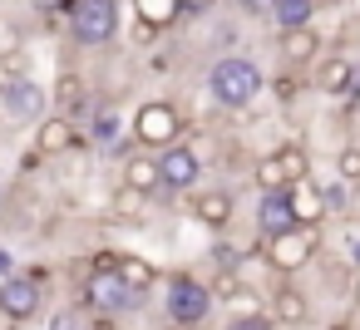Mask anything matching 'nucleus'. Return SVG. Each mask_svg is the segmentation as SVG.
Here are the masks:
<instances>
[{
  "mask_svg": "<svg viewBox=\"0 0 360 330\" xmlns=\"http://www.w3.org/2000/svg\"><path fill=\"white\" fill-rule=\"evenodd\" d=\"M262 89H266V74H262L257 60H247V55H222V60H212V70H207V94H212V104H222V109H247Z\"/></svg>",
  "mask_w": 360,
  "mask_h": 330,
  "instance_id": "f257e3e1",
  "label": "nucleus"
},
{
  "mask_svg": "<svg viewBox=\"0 0 360 330\" xmlns=\"http://www.w3.org/2000/svg\"><path fill=\"white\" fill-rule=\"evenodd\" d=\"M79 296H84V315H129L143 296L139 291H129V281L114 271V261L109 266H89V276L79 281Z\"/></svg>",
  "mask_w": 360,
  "mask_h": 330,
  "instance_id": "f03ea898",
  "label": "nucleus"
},
{
  "mask_svg": "<svg viewBox=\"0 0 360 330\" xmlns=\"http://www.w3.org/2000/svg\"><path fill=\"white\" fill-rule=\"evenodd\" d=\"M70 15V40L79 50H104L119 35V0H75Z\"/></svg>",
  "mask_w": 360,
  "mask_h": 330,
  "instance_id": "7ed1b4c3",
  "label": "nucleus"
},
{
  "mask_svg": "<svg viewBox=\"0 0 360 330\" xmlns=\"http://www.w3.org/2000/svg\"><path fill=\"white\" fill-rule=\"evenodd\" d=\"M183 128H188V119H183V109L173 99H148V104L134 109V143L139 148L158 153L168 143H183Z\"/></svg>",
  "mask_w": 360,
  "mask_h": 330,
  "instance_id": "20e7f679",
  "label": "nucleus"
},
{
  "mask_svg": "<svg viewBox=\"0 0 360 330\" xmlns=\"http://www.w3.org/2000/svg\"><path fill=\"white\" fill-rule=\"evenodd\" d=\"M163 310H168V325H183V330H198V325H207V315H212V291L198 281V276H188V271H178L173 281H168V296H163Z\"/></svg>",
  "mask_w": 360,
  "mask_h": 330,
  "instance_id": "39448f33",
  "label": "nucleus"
},
{
  "mask_svg": "<svg viewBox=\"0 0 360 330\" xmlns=\"http://www.w3.org/2000/svg\"><path fill=\"white\" fill-rule=\"evenodd\" d=\"M316 251H321L316 227H291V232L262 242V256H266V266H271L276 276H296L306 261H316Z\"/></svg>",
  "mask_w": 360,
  "mask_h": 330,
  "instance_id": "423d86ee",
  "label": "nucleus"
},
{
  "mask_svg": "<svg viewBox=\"0 0 360 330\" xmlns=\"http://www.w3.org/2000/svg\"><path fill=\"white\" fill-rule=\"evenodd\" d=\"M50 114V89L30 74H15L0 84V119H11V124H40Z\"/></svg>",
  "mask_w": 360,
  "mask_h": 330,
  "instance_id": "0eeeda50",
  "label": "nucleus"
},
{
  "mask_svg": "<svg viewBox=\"0 0 360 330\" xmlns=\"http://www.w3.org/2000/svg\"><path fill=\"white\" fill-rule=\"evenodd\" d=\"M45 310V286L30 276V271H11L6 281H0V315H6L11 325H25Z\"/></svg>",
  "mask_w": 360,
  "mask_h": 330,
  "instance_id": "6e6552de",
  "label": "nucleus"
},
{
  "mask_svg": "<svg viewBox=\"0 0 360 330\" xmlns=\"http://www.w3.org/2000/svg\"><path fill=\"white\" fill-rule=\"evenodd\" d=\"M158 178H163V192H193L202 183V158L193 143H168L158 148Z\"/></svg>",
  "mask_w": 360,
  "mask_h": 330,
  "instance_id": "1a4fd4ad",
  "label": "nucleus"
},
{
  "mask_svg": "<svg viewBox=\"0 0 360 330\" xmlns=\"http://www.w3.org/2000/svg\"><path fill=\"white\" fill-rule=\"evenodd\" d=\"M75 148H79V124H75V119L45 114V119L35 124V148H30V153H40V158H65V153H75Z\"/></svg>",
  "mask_w": 360,
  "mask_h": 330,
  "instance_id": "9d476101",
  "label": "nucleus"
},
{
  "mask_svg": "<svg viewBox=\"0 0 360 330\" xmlns=\"http://www.w3.org/2000/svg\"><path fill=\"white\" fill-rule=\"evenodd\" d=\"M276 50H281V65H286V70H306V65H316V60H321V30H311V25L281 30Z\"/></svg>",
  "mask_w": 360,
  "mask_h": 330,
  "instance_id": "9b49d317",
  "label": "nucleus"
},
{
  "mask_svg": "<svg viewBox=\"0 0 360 330\" xmlns=\"http://www.w3.org/2000/svg\"><path fill=\"white\" fill-rule=\"evenodd\" d=\"M350 79H355V60L330 55V60H316V74H311L306 84L321 89L326 99H345V94H350Z\"/></svg>",
  "mask_w": 360,
  "mask_h": 330,
  "instance_id": "f8f14e48",
  "label": "nucleus"
},
{
  "mask_svg": "<svg viewBox=\"0 0 360 330\" xmlns=\"http://www.w3.org/2000/svg\"><path fill=\"white\" fill-rule=\"evenodd\" d=\"M286 202H291L296 227H321V222H326V207H321V183H316V178H296V183H286Z\"/></svg>",
  "mask_w": 360,
  "mask_h": 330,
  "instance_id": "ddd939ff",
  "label": "nucleus"
},
{
  "mask_svg": "<svg viewBox=\"0 0 360 330\" xmlns=\"http://www.w3.org/2000/svg\"><path fill=\"white\" fill-rule=\"evenodd\" d=\"M188 207H193V217H198L202 227H212V232H222V227L232 222V212H237V202H232L227 187H202L198 197H188Z\"/></svg>",
  "mask_w": 360,
  "mask_h": 330,
  "instance_id": "4468645a",
  "label": "nucleus"
},
{
  "mask_svg": "<svg viewBox=\"0 0 360 330\" xmlns=\"http://www.w3.org/2000/svg\"><path fill=\"white\" fill-rule=\"evenodd\" d=\"M291 227H296V217H291L286 187H281V192H262V197H257V237L266 242V237H281V232H291Z\"/></svg>",
  "mask_w": 360,
  "mask_h": 330,
  "instance_id": "2eb2a0df",
  "label": "nucleus"
},
{
  "mask_svg": "<svg viewBox=\"0 0 360 330\" xmlns=\"http://www.w3.org/2000/svg\"><path fill=\"white\" fill-rule=\"evenodd\" d=\"M271 325H281V330H301L306 320H311V301H306V291H296V286H276V296H271V315H266Z\"/></svg>",
  "mask_w": 360,
  "mask_h": 330,
  "instance_id": "dca6fc26",
  "label": "nucleus"
},
{
  "mask_svg": "<svg viewBox=\"0 0 360 330\" xmlns=\"http://www.w3.org/2000/svg\"><path fill=\"white\" fill-rule=\"evenodd\" d=\"M50 104H55V114H65V119L79 124V114L89 109V84H84V74H60Z\"/></svg>",
  "mask_w": 360,
  "mask_h": 330,
  "instance_id": "f3484780",
  "label": "nucleus"
},
{
  "mask_svg": "<svg viewBox=\"0 0 360 330\" xmlns=\"http://www.w3.org/2000/svg\"><path fill=\"white\" fill-rule=\"evenodd\" d=\"M124 187H134V192H143V197H158V192H163V178H158L153 153H134V158H124Z\"/></svg>",
  "mask_w": 360,
  "mask_h": 330,
  "instance_id": "a211bd4d",
  "label": "nucleus"
},
{
  "mask_svg": "<svg viewBox=\"0 0 360 330\" xmlns=\"http://www.w3.org/2000/svg\"><path fill=\"white\" fill-rule=\"evenodd\" d=\"M321 6L316 0H266V15L276 20V30H296V25H311Z\"/></svg>",
  "mask_w": 360,
  "mask_h": 330,
  "instance_id": "6ab92c4d",
  "label": "nucleus"
},
{
  "mask_svg": "<svg viewBox=\"0 0 360 330\" xmlns=\"http://www.w3.org/2000/svg\"><path fill=\"white\" fill-rule=\"evenodd\" d=\"M114 271H119V276L129 281V291H139V296H148L153 281H158L153 261H143V256H114Z\"/></svg>",
  "mask_w": 360,
  "mask_h": 330,
  "instance_id": "aec40b11",
  "label": "nucleus"
},
{
  "mask_svg": "<svg viewBox=\"0 0 360 330\" xmlns=\"http://www.w3.org/2000/svg\"><path fill=\"white\" fill-rule=\"evenodd\" d=\"M134 15L148 30H168L178 20V0H134Z\"/></svg>",
  "mask_w": 360,
  "mask_h": 330,
  "instance_id": "412c9836",
  "label": "nucleus"
},
{
  "mask_svg": "<svg viewBox=\"0 0 360 330\" xmlns=\"http://www.w3.org/2000/svg\"><path fill=\"white\" fill-rule=\"evenodd\" d=\"M109 217H114V222H143V217H148V197L119 183V192H114V202H109Z\"/></svg>",
  "mask_w": 360,
  "mask_h": 330,
  "instance_id": "4be33fe9",
  "label": "nucleus"
},
{
  "mask_svg": "<svg viewBox=\"0 0 360 330\" xmlns=\"http://www.w3.org/2000/svg\"><path fill=\"white\" fill-rule=\"evenodd\" d=\"M252 183H257V192H281V187H286L281 158H276V153H262V158L252 163Z\"/></svg>",
  "mask_w": 360,
  "mask_h": 330,
  "instance_id": "5701e85b",
  "label": "nucleus"
},
{
  "mask_svg": "<svg viewBox=\"0 0 360 330\" xmlns=\"http://www.w3.org/2000/svg\"><path fill=\"white\" fill-rule=\"evenodd\" d=\"M276 158H281V168H286V183L311 178V153H306V143H281Z\"/></svg>",
  "mask_w": 360,
  "mask_h": 330,
  "instance_id": "b1692460",
  "label": "nucleus"
},
{
  "mask_svg": "<svg viewBox=\"0 0 360 330\" xmlns=\"http://www.w3.org/2000/svg\"><path fill=\"white\" fill-rule=\"evenodd\" d=\"M321 207H326V217H350V183H326L321 187Z\"/></svg>",
  "mask_w": 360,
  "mask_h": 330,
  "instance_id": "393cba45",
  "label": "nucleus"
},
{
  "mask_svg": "<svg viewBox=\"0 0 360 330\" xmlns=\"http://www.w3.org/2000/svg\"><path fill=\"white\" fill-rule=\"evenodd\" d=\"M301 89H306L301 70H286V65H281V74L271 79V94H276V104H296V99H301Z\"/></svg>",
  "mask_w": 360,
  "mask_h": 330,
  "instance_id": "a878e982",
  "label": "nucleus"
},
{
  "mask_svg": "<svg viewBox=\"0 0 360 330\" xmlns=\"http://www.w3.org/2000/svg\"><path fill=\"white\" fill-rule=\"evenodd\" d=\"M335 178L350 183V187H360V143H345L335 153Z\"/></svg>",
  "mask_w": 360,
  "mask_h": 330,
  "instance_id": "bb28decb",
  "label": "nucleus"
},
{
  "mask_svg": "<svg viewBox=\"0 0 360 330\" xmlns=\"http://www.w3.org/2000/svg\"><path fill=\"white\" fill-rule=\"evenodd\" d=\"M114 133H119V114H114V109H99V114L89 119V138H94V143H109Z\"/></svg>",
  "mask_w": 360,
  "mask_h": 330,
  "instance_id": "cd10ccee",
  "label": "nucleus"
},
{
  "mask_svg": "<svg viewBox=\"0 0 360 330\" xmlns=\"http://www.w3.org/2000/svg\"><path fill=\"white\" fill-rule=\"evenodd\" d=\"M50 330H84V310H79V305L55 310V315H50Z\"/></svg>",
  "mask_w": 360,
  "mask_h": 330,
  "instance_id": "c85d7f7f",
  "label": "nucleus"
},
{
  "mask_svg": "<svg viewBox=\"0 0 360 330\" xmlns=\"http://www.w3.org/2000/svg\"><path fill=\"white\" fill-rule=\"evenodd\" d=\"M227 330H276V325L257 310V315H232V320H227Z\"/></svg>",
  "mask_w": 360,
  "mask_h": 330,
  "instance_id": "c756f323",
  "label": "nucleus"
},
{
  "mask_svg": "<svg viewBox=\"0 0 360 330\" xmlns=\"http://www.w3.org/2000/svg\"><path fill=\"white\" fill-rule=\"evenodd\" d=\"M75 0H30V11H45V15H55V11H70Z\"/></svg>",
  "mask_w": 360,
  "mask_h": 330,
  "instance_id": "7c9ffc66",
  "label": "nucleus"
},
{
  "mask_svg": "<svg viewBox=\"0 0 360 330\" xmlns=\"http://www.w3.org/2000/svg\"><path fill=\"white\" fill-rule=\"evenodd\" d=\"M345 251H350V266H355V276H360V232L345 237Z\"/></svg>",
  "mask_w": 360,
  "mask_h": 330,
  "instance_id": "2f4dec72",
  "label": "nucleus"
},
{
  "mask_svg": "<svg viewBox=\"0 0 360 330\" xmlns=\"http://www.w3.org/2000/svg\"><path fill=\"white\" fill-rule=\"evenodd\" d=\"M11 271H15V256H11V251H6V246H0V281H6V276H11Z\"/></svg>",
  "mask_w": 360,
  "mask_h": 330,
  "instance_id": "473e14b6",
  "label": "nucleus"
},
{
  "mask_svg": "<svg viewBox=\"0 0 360 330\" xmlns=\"http://www.w3.org/2000/svg\"><path fill=\"white\" fill-rule=\"evenodd\" d=\"M350 315H355V320H360V276H355V281H350Z\"/></svg>",
  "mask_w": 360,
  "mask_h": 330,
  "instance_id": "72a5a7b5",
  "label": "nucleus"
},
{
  "mask_svg": "<svg viewBox=\"0 0 360 330\" xmlns=\"http://www.w3.org/2000/svg\"><path fill=\"white\" fill-rule=\"evenodd\" d=\"M163 330H183V325H163Z\"/></svg>",
  "mask_w": 360,
  "mask_h": 330,
  "instance_id": "f704fd0d",
  "label": "nucleus"
},
{
  "mask_svg": "<svg viewBox=\"0 0 360 330\" xmlns=\"http://www.w3.org/2000/svg\"><path fill=\"white\" fill-rule=\"evenodd\" d=\"M316 6H330V0H316Z\"/></svg>",
  "mask_w": 360,
  "mask_h": 330,
  "instance_id": "c9c22d12",
  "label": "nucleus"
},
{
  "mask_svg": "<svg viewBox=\"0 0 360 330\" xmlns=\"http://www.w3.org/2000/svg\"><path fill=\"white\" fill-rule=\"evenodd\" d=\"M193 6H207V0H193Z\"/></svg>",
  "mask_w": 360,
  "mask_h": 330,
  "instance_id": "e433bc0d",
  "label": "nucleus"
}]
</instances>
